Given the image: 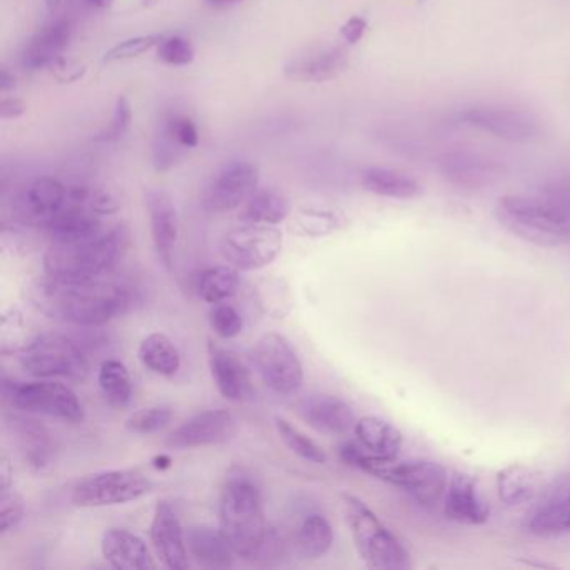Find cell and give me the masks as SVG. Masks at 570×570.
Masks as SVG:
<instances>
[{
	"instance_id": "cell-1",
	"label": "cell",
	"mask_w": 570,
	"mask_h": 570,
	"mask_svg": "<svg viewBox=\"0 0 570 570\" xmlns=\"http://www.w3.org/2000/svg\"><path fill=\"white\" fill-rule=\"evenodd\" d=\"M133 286L112 276L83 283L50 279L41 286L42 310L67 324L98 328L128 314L133 306Z\"/></svg>"
},
{
	"instance_id": "cell-2",
	"label": "cell",
	"mask_w": 570,
	"mask_h": 570,
	"mask_svg": "<svg viewBox=\"0 0 570 570\" xmlns=\"http://www.w3.org/2000/svg\"><path fill=\"white\" fill-rule=\"evenodd\" d=\"M218 520L234 553L253 562L270 533L263 494L253 476L241 470L228 475L219 495Z\"/></svg>"
},
{
	"instance_id": "cell-3",
	"label": "cell",
	"mask_w": 570,
	"mask_h": 570,
	"mask_svg": "<svg viewBox=\"0 0 570 570\" xmlns=\"http://www.w3.org/2000/svg\"><path fill=\"white\" fill-rule=\"evenodd\" d=\"M131 244L124 224L102 230L74 243H51L44 254V273L59 283H83L109 275Z\"/></svg>"
},
{
	"instance_id": "cell-4",
	"label": "cell",
	"mask_w": 570,
	"mask_h": 570,
	"mask_svg": "<svg viewBox=\"0 0 570 570\" xmlns=\"http://www.w3.org/2000/svg\"><path fill=\"white\" fill-rule=\"evenodd\" d=\"M340 457L348 465L407 492L421 507L435 508L446 498L450 476L440 463L431 460H383L366 452L360 443L352 442L340 447Z\"/></svg>"
},
{
	"instance_id": "cell-5",
	"label": "cell",
	"mask_w": 570,
	"mask_h": 570,
	"mask_svg": "<svg viewBox=\"0 0 570 570\" xmlns=\"http://www.w3.org/2000/svg\"><path fill=\"white\" fill-rule=\"evenodd\" d=\"M341 507L353 544L366 567L376 570L410 569V553L404 544L365 502L344 492L341 494Z\"/></svg>"
},
{
	"instance_id": "cell-6",
	"label": "cell",
	"mask_w": 570,
	"mask_h": 570,
	"mask_svg": "<svg viewBox=\"0 0 570 570\" xmlns=\"http://www.w3.org/2000/svg\"><path fill=\"white\" fill-rule=\"evenodd\" d=\"M495 215L505 230L527 243L553 248L570 241L569 223L544 196H505Z\"/></svg>"
},
{
	"instance_id": "cell-7",
	"label": "cell",
	"mask_w": 570,
	"mask_h": 570,
	"mask_svg": "<svg viewBox=\"0 0 570 570\" xmlns=\"http://www.w3.org/2000/svg\"><path fill=\"white\" fill-rule=\"evenodd\" d=\"M19 362L35 379L83 383L89 376V362L83 348L59 333L39 335L29 341L19 352Z\"/></svg>"
},
{
	"instance_id": "cell-8",
	"label": "cell",
	"mask_w": 570,
	"mask_h": 570,
	"mask_svg": "<svg viewBox=\"0 0 570 570\" xmlns=\"http://www.w3.org/2000/svg\"><path fill=\"white\" fill-rule=\"evenodd\" d=\"M2 392L6 404L15 410L47 415L69 424H83L86 418V412L76 393L61 382H15L4 379Z\"/></svg>"
},
{
	"instance_id": "cell-9",
	"label": "cell",
	"mask_w": 570,
	"mask_h": 570,
	"mask_svg": "<svg viewBox=\"0 0 570 570\" xmlns=\"http://www.w3.org/2000/svg\"><path fill=\"white\" fill-rule=\"evenodd\" d=\"M282 250L283 233L272 224L243 223L219 241V254L238 272L266 268Z\"/></svg>"
},
{
	"instance_id": "cell-10",
	"label": "cell",
	"mask_w": 570,
	"mask_h": 570,
	"mask_svg": "<svg viewBox=\"0 0 570 570\" xmlns=\"http://www.w3.org/2000/svg\"><path fill=\"white\" fill-rule=\"evenodd\" d=\"M153 487V480L140 470H106L79 480L70 498L77 507H109L138 501L150 494Z\"/></svg>"
},
{
	"instance_id": "cell-11",
	"label": "cell",
	"mask_w": 570,
	"mask_h": 570,
	"mask_svg": "<svg viewBox=\"0 0 570 570\" xmlns=\"http://www.w3.org/2000/svg\"><path fill=\"white\" fill-rule=\"evenodd\" d=\"M253 362L265 385L282 397H293L302 388V360L283 335H263L254 344Z\"/></svg>"
},
{
	"instance_id": "cell-12",
	"label": "cell",
	"mask_w": 570,
	"mask_h": 570,
	"mask_svg": "<svg viewBox=\"0 0 570 570\" xmlns=\"http://www.w3.org/2000/svg\"><path fill=\"white\" fill-rule=\"evenodd\" d=\"M260 183V169L250 161H233L221 167L206 185L201 206L211 215H224L243 206Z\"/></svg>"
},
{
	"instance_id": "cell-13",
	"label": "cell",
	"mask_w": 570,
	"mask_h": 570,
	"mask_svg": "<svg viewBox=\"0 0 570 570\" xmlns=\"http://www.w3.org/2000/svg\"><path fill=\"white\" fill-rule=\"evenodd\" d=\"M465 124L494 134L508 143H530L540 133L539 119L533 112L502 106H475L460 116Z\"/></svg>"
},
{
	"instance_id": "cell-14",
	"label": "cell",
	"mask_w": 570,
	"mask_h": 570,
	"mask_svg": "<svg viewBox=\"0 0 570 570\" xmlns=\"http://www.w3.org/2000/svg\"><path fill=\"white\" fill-rule=\"evenodd\" d=\"M237 434V418L224 408L205 410L179 425L166 438V446L174 450L199 449L228 442Z\"/></svg>"
},
{
	"instance_id": "cell-15",
	"label": "cell",
	"mask_w": 570,
	"mask_h": 570,
	"mask_svg": "<svg viewBox=\"0 0 570 570\" xmlns=\"http://www.w3.org/2000/svg\"><path fill=\"white\" fill-rule=\"evenodd\" d=\"M144 201L150 215L151 237H153L157 260L167 272H171L179 238L178 209L169 193L164 189H147Z\"/></svg>"
},
{
	"instance_id": "cell-16",
	"label": "cell",
	"mask_w": 570,
	"mask_h": 570,
	"mask_svg": "<svg viewBox=\"0 0 570 570\" xmlns=\"http://www.w3.org/2000/svg\"><path fill=\"white\" fill-rule=\"evenodd\" d=\"M151 544L164 567L171 570H185L189 567L188 547H186V530L183 529L178 512L169 502L163 501L156 505L153 522H151Z\"/></svg>"
},
{
	"instance_id": "cell-17",
	"label": "cell",
	"mask_w": 570,
	"mask_h": 570,
	"mask_svg": "<svg viewBox=\"0 0 570 570\" xmlns=\"http://www.w3.org/2000/svg\"><path fill=\"white\" fill-rule=\"evenodd\" d=\"M69 199V189L51 176L34 179L24 191L19 195L15 211L22 223L29 227L46 228L51 219L63 211Z\"/></svg>"
},
{
	"instance_id": "cell-18",
	"label": "cell",
	"mask_w": 570,
	"mask_h": 570,
	"mask_svg": "<svg viewBox=\"0 0 570 570\" xmlns=\"http://www.w3.org/2000/svg\"><path fill=\"white\" fill-rule=\"evenodd\" d=\"M208 362L221 397L230 402H244L253 395L250 370L233 350L209 341Z\"/></svg>"
},
{
	"instance_id": "cell-19",
	"label": "cell",
	"mask_w": 570,
	"mask_h": 570,
	"mask_svg": "<svg viewBox=\"0 0 570 570\" xmlns=\"http://www.w3.org/2000/svg\"><path fill=\"white\" fill-rule=\"evenodd\" d=\"M440 166L447 182L460 189L484 188L502 176V167L495 161L472 151L447 153Z\"/></svg>"
},
{
	"instance_id": "cell-20",
	"label": "cell",
	"mask_w": 570,
	"mask_h": 570,
	"mask_svg": "<svg viewBox=\"0 0 570 570\" xmlns=\"http://www.w3.org/2000/svg\"><path fill=\"white\" fill-rule=\"evenodd\" d=\"M447 517L459 524H485L491 517V507L480 495L476 480L469 473L456 472L449 480L443 498Z\"/></svg>"
},
{
	"instance_id": "cell-21",
	"label": "cell",
	"mask_w": 570,
	"mask_h": 570,
	"mask_svg": "<svg viewBox=\"0 0 570 570\" xmlns=\"http://www.w3.org/2000/svg\"><path fill=\"white\" fill-rule=\"evenodd\" d=\"M298 414L315 430L328 435H344L355 428V412L347 402L333 395H311L298 404Z\"/></svg>"
},
{
	"instance_id": "cell-22",
	"label": "cell",
	"mask_w": 570,
	"mask_h": 570,
	"mask_svg": "<svg viewBox=\"0 0 570 570\" xmlns=\"http://www.w3.org/2000/svg\"><path fill=\"white\" fill-rule=\"evenodd\" d=\"M348 54L340 47L310 50L286 63L285 76L295 83H327L348 69Z\"/></svg>"
},
{
	"instance_id": "cell-23",
	"label": "cell",
	"mask_w": 570,
	"mask_h": 570,
	"mask_svg": "<svg viewBox=\"0 0 570 570\" xmlns=\"http://www.w3.org/2000/svg\"><path fill=\"white\" fill-rule=\"evenodd\" d=\"M73 37V24L67 19L59 18L44 25L22 51V67L29 73L46 69L53 66L64 51L69 46Z\"/></svg>"
},
{
	"instance_id": "cell-24",
	"label": "cell",
	"mask_w": 570,
	"mask_h": 570,
	"mask_svg": "<svg viewBox=\"0 0 570 570\" xmlns=\"http://www.w3.org/2000/svg\"><path fill=\"white\" fill-rule=\"evenodd\" d=\"M8 427L14 435L22 459L29 469L34 472H44L53 465L54 459H56V447L44 425L32 418L12 415L8 418Z\"/></svg>"
},
{
	"instance_id": "cell-25",
	"label": "cell",
	"mask_w": 570,
	"mask_h": 570,
	"mask_svg": "<svg viewBox=\"0 0 570 570\" xmlns=\"http://www.w3.org/2000/svg\"><path fill=\"white\" fill-rule=\"evenodd\" d=\"M102 557L106 562L118 570L156 569V562L151 557L146 544L136 534L128 529L112 527L102 536Z\"/></svg>"
},
{
	"instance_id": "cell-26",
	"label": "cell",
	"mask_w": 570,
	"mask_h": 570,
	"mask_svg": "<svg viewBox=\"0 0 570 570\" xmlns=\"http://www.w3.org/2000/svg\"><path fill=\"white\" fill-rule=\"evenodd\" d=\"M44 230L50 234L51 243H74L101 233V216L89 206L67 201Z\"/></svg>"
},
{
	"instance_id": "cell-27",
	"label": "cell",
	"mask_w": 570,
	"mask_h": 570,
	"mask_svg": "<svg viewBox=\"0 0 570 570\" xmlns=\"http://www.w3.org/2000/svg\"><path fill=\"white\" fill-rule=\"evenodd\" d=\"M189 559L206 569H228L234 566V550L219 529L209 525H191L186 530Z\"/></svg>"
},
{
	"instance_id": "cell-28",
	"label": "cell",
	"mask_w": 570,
	"mask_h": 570,
	"mask_svg": "<svg viewBox=\"0 0 570 570\" xmlns=\"http://www.w3.org/2000/svg\"><path fill=\"white\" fill-rule=\"evenodd\" d=\"M353 430H355L360 446L379 459H397L402 446H404L402 431L395 425L375 417V415H369V417L357 420Z\"/></svg>"
},
{
	"instance_id": "cell-29",
	"label": "cell",
	"mask_w": 570,
	"mask_h": 570,
	"mask_svg": "<svg viewBox=\"0 0 570 570\" xmlns=\"http://www.w3.org/2000/svg\"><path fill=\"white\" fill-rule=\"evenodd\" d=\"M540 487H542V475L534 467L514 463L501 470L497 475L498 497L511 507L533 501L539 494Z\"/></svg>"
},
{
	"instance_id": "cell-30",
	"label": "cell",
	"mask_w": 570,
	"mask_h": 570,
	"mask_svg": "<svg viewBox=\"0 0 570 570\" xmlns=\"http://www.w3.org/2000/svg\"><path fill=\"white\" fill-rule=\"evenodd\" d=\"M292 212L288 198L278 189H256L244 202L240 219L243 223L276 224L282 223Z\"/></svg>"
},
{
	"instance_id": "cell-31",
	"label": "cell",
	"mask_w": 570,
	"mask_h": 570,
	"mask_svg": "<svg viewBox=\"0 0 570 570\" xmlns=\"http://www.w3.org/2000/svg\"><path fill=\"white\" fill-rule=\"evenodd\" d=\"M362 186L373 195L392 199H414L421 193L417 179L386 167H369L363 171Z\"/></svg>"
},
{
	"instance_id": "cell-32",
	"label": "cell",
	"mask_w": 570,
	"mask_h": 570,
	"mask_svg": "<svg viewBox=\"0 0 570 570\" xmlns=\"http://www.w3.org/2000/svg\"><path fill=\"white\" fill-rule=\"evenodd\" d=\"M141 363L160 376H174L182 369V353L167 335H147L138 350Z\"/></svg>"
},
{
	"instance_id": "cell-33",
	"label": "cell",
	"mask_w": 570,
	"mask_h": 570,
	"mask_svg": "<svg viewBox=\"0 0 570 570\" xmlns=\"http://www.w3.org/2000/svg\"><path fill=\"white\" fill-rule=\"evenodd\" d=\"M333 529L328 518L321 514H310L299 525L296 547L305 559H321L333 546Z\"/></svg>"
},
{
	"instance_id": "cell-34",
	"label": "cell",
	"mask_w": 570,
	"mask_h": 570,
	"mask_svg": "<svg viewBox=\"0 0 570 570\" xmlns=\"http://www.w3.org/2000/svg\"><path fill=\"white\" fill-rule=\"evenodd\" d=\"M198 296L209 305L228 302L240 289V272L233 266H211L198 276Z\"/></svg>"
},
{
	"instance_id": "cell-35",
	"label": "cell",
	"mask_w": 570,
	"mask_h": 570,
	"mask_svg": "<svg viewBox=\"0 0 570 570\" xmlns=\"http://www.w3.org/2000/svg\"><path fill=\"white\" fill-rule=\"evenodd\" d=\"M527 530L537 537L562 536L570 533V494L552 498L540 507L527 524Z\"/></svg>"
},
{
	"instance_id": "cell-36",
	"label": "cell",
	"mask_w": 570,
	"mask_h": 570,
	"mask_svg": "<svg viewBox=\"0 0 570 570\" xmlns=\"http://www.w3.org/2000/svg\"><path fill=\"white\" fill-rule=\"evenodd\" d=\"M98 383L111 407L124 408L133 398V380L129 370L119 360H106L99 369Z\"/></svg>"
},
{
	"instance_id": "cell-37",
	"label": "cell",
	"mask_w": 570,
	"mask_h": 570,
	"mask_svg": "<svg viewBox=\"0 0 570 570\" xmlns=\"http://www.w3.org/2000/svg\"><path fill=\"white\" fill-rule=\"evenodd\" d=\"M347 219L333 209L299 208L293 216L292 230L302 237L321 238L344 227Z\"/></svg>"
},
{
	"instance_id": "cell-38",
	"label": "cell",
	"mask_w": 570,
	"mask_h": 570,
	"mask_svg": "<svg viewBox=\"0 0 570 570\" xmlns=\"http://www.w3.org/2000/svg\"><path fill=\"white\" fill-rule=\"evenodd\" d=\"M275 428L278 431L279 438H282V442L299 459L306 460V462L318 463V465L327 463L328 457L325 450L315 442L314 438L308 437L298 427H295L292 421L276 417Z\"/></svg>"
},
{
	"instance_id": "cell-39",
	"label": "cell",
	"mask_w": 570,
	"mask_h": 570,
	"mask_svg": "<svg viewBox=\"0 0 570 570\" xmlns=\"http://www.w3.org/2000/svg\"><path fill=\"white\" fill-rule=\"evenodd\" d=\"M173 410L166 405L141 408L125 420V428L138 435H151L163 430L173 420Z\"/></svg>"
},
{
	"instance_id": "cell-40",
	"label": "cell",
	"mask_w": 570,
	"mask_h": 570,
	"mask_svg": "<svg viewBox=\"0 0 570 570\" xmlns=\"http://www.w3.org/2000/svg\"><path fill=\"white\" fill-rule=\"evenodd\" d=\"M185 147L174 140L166 125L161 122L153 143V164L157 171H169L185 157Z\"/></svg>"
},
{
	"instance_id": "cell-41",
	"label": "cell",
	"mask_w": 570,
	"mask_h": 570,
	"mask_svg": "<svg viewBox=\"0 0 570 570\" xmlns=\"http://www.w3.org/2000/svg\"><path fill=\"white\" fill-rule=\"evenodd\" d=\"M209 325L219 338L230 340L243 330V317L230 303H216L209 311Z\"/></svg>"
},
{
	"instance_id": "cell-42",
	"label": "cell",
	"mask_w": 570,
	"mask_h": 570,
	"mask_svg": "<svg viewBox=\"0 0 570 570\" xmlns=\"http://www.w3.org/2000/svg\"><path fill=\"white\" fill-rule=\"evenodd\" d=\"M164 35H138V37L125 39V41L116 44L112 50L105 54V63H121V61L134 59V57L143 56L147 51L157 47Z\"/></svg>"
},
{
	"instance_id": "cell-43",
	"label": "cell",
	"mask_w": 570,
	"mask_h": 570,
	"mask_svg": "<svg viewBox=\"0 0 570 570\" xmlns=\"http://www.w3.org/2000/svg\"><path fill=\"white\" fill-rule=\"evenodd\" d=\"M157 57L167 66H189L195 61V47L183 35H169L157 44Z\"/></svg>"
},
{
	"instance_id": "cell-44",
	"label": "cell",
	"mask_w": 570,
	"mask_h": 570,
	"mask_svg": "<svg viewBox=\"0 0 570 570\" xmlns=\"http://www.w3.org/2000/svg\"><path fill=\"white\" fill-rule=\"evenodd\" d=\"M0 534L12 533L25 515V505L14 487L0 489Z\"/></svg>"
},
{
	"instance_id": "cell-45",
	"label": "cell",
	"mask_w": 570,
	"mask_h": 570,
	"mask_svg": "<svg viewBox=\"0 0 570 570\" xmlns=\"http://www.w3.org/2000/svg\"><path fill=\"white\" fill-rule=\"evenodd\" d=\"M540 196L566 218L570 227V173L557 174L553 178L547 179L540 189Z\"/></svg>"
},
{
	"instance_id": "cell-46",
	"label": "cell",
	"mask_w": 570,
	"mask_h": 570,
	"mask_svg": "<svg viewBox=\"0 0 570 570\" xmlns=\"http://www.w3.org/2000/svg\"><path fill=\"white\" fill-rule=\"evenodd\" d=\"M163 124L173 134L174 140L178 141L185 150H195L199 146L198 125L191 118L185 114H171L163 119Z\"/></svg>"
},
{
	"instance_id": "cell-47",
	"label": "cell",
	"mask_w": 570,
	"mask_h": 570,
	"mask_svg": "<svg viewBox=\"0 0 570 570\" xmlns=\"http://www.w3.org/2000/svg\"><path fill=\"white\" fill-rule=\"evenodd\" d=\"M131 122H133V109H131V102L125 98L124 95L118 96L114 105V112H112L111 125L108 131L102 134L101 140L106 143H118L131 129Z\"/></svg>"
},
{
	"instance_id": "cell-48",
	"label": "cell",
	"mask_w": 570,
	"mask_h": 570,
	"mask_svg": "<svg viewBox=\"0 0 570 570\" xmlns=\"http://www.w3.org/2000/svg\"><path fill=\"white\" fill-rule=\"evenodd\" d=\"M50 69L53 70L54 77L64 84L76 83V80L83 79L84 74H86L84 64L66 56H61Z\"/></svg>"
},
{
	"instance_id": "cell-49",
	"label": "cell",
	"mask_w": 570,
	"mask_h": 570,
	"mask_svg": "<svg viewBox=\"0 0 570 570\" xmlns=\"http://www.w3.org/2000/svg\"><path fill=\"white\" fill-rule=\"evenodd\" d=\"M87 206L99 216L114 215L119 211V202L116 201L114 196L109 195L108 191H91V198L87 201Z\"/></svg>"
},
{
	"instance_id": "cell-50",
	"label": "cell",
	"mask_w": 570,
	"mask_h": 570,
	"mask_svg": "<svg viewBox=\"0 0 570 570\" xmlns=\"http://www.w3.org/2000/svg\"><path fill=\"white\" fill-rule=\"evenodd\" d=\"M366 29H369V24H366L365 19L355 15V18L348 19V21L341 25L340 34L348 44H357V42L362 41Z\"/></svg>"
},
{
	"instance_id": "cell-51",
	"label": "cell",
	"mask_w": 570,
	"mask_h": 570,
	"mask_svg": "<svg viewBox=\"0 0 570 570\" xmlns=\"http://www.w3.org/2000/svg\"><path fill=\"white\" fill-rule=\"evenodd\" d=\"M25 105L18 98H9L8 95L2 96L0 101V118L2 119H18L24 116Z\"/></svg>"
},
{
	"instance_id": "cell-52",
	"label": "cell",
	"mask_w": 570,
	"mask_h": 570,
	"mask_svg": "<svg viewBox=\"0 0 570 570\" xmlns=\"http://www.w3.org/2000/svg\"><path fill=\"white\" fill-rule=\"evenodd\" d=\"M15 89V76L4 67L2 69V74H0V91H2V96L9 95V92L14 91Z\"/></svg>"
},
{
	"instance_id": "cell-53",
	"label": "cell",
	"mask_w": 570,
	"mask_h": 570,
	"mask_svg": "<svg viewBox=\"0 0 570 570\" xmlns=\"http://www.w3.org/2000/svg\"><path fill=\"white\" fill-rule=\"evenodd\" d=\"M51 14H63L73 6L74 0H44Z\"/></svg>"
},
{
	"instance_id": "cell-54",
	"label": "cell",
	"mask_w": 570,
	"mask_h": 570,
	"mask_svg": "<svg viewBox=\"0 0 570 570\" xmlns=\"http://www.w3.org/2000/svg\"><path fill=\"white\" fill-rule=\"evenodd\" d=\"M205 2L208 8L215 9V11H224V9L241 4L244 0H205Z\"/></svg>"
},
{
	"instance_id": "cell-55",
	"label": "cell",
	"mask_w": 570,
	"mask_h": 570,
	"mask_svg": "<svg viewBox=\"0 0 570 570\" xmlns=\"http://www.w3.org/2000/svg\"><path fill=\"white\" fill-rule=\"evenodd\" d=\"M83 2L86 8L92 9V11H105L112 4V0H83Z\"/></svg>"
},
{
	"instance_id": "cell-56",
	"label": "cell",
	"mask_w": 570,
	"mask_h": 570,
	"mask_svg": "<svg viewBox=\"0 0 570 570\" xmlns=\"http://www.w3.org/2000/svg\"><path fill=\"white\" fill-rule=\"evenodd\" d=\"M161 463H156L157 469H166V467L171 465V459L166 456L157 457Z\"/></svg>"
}]
</instances>
